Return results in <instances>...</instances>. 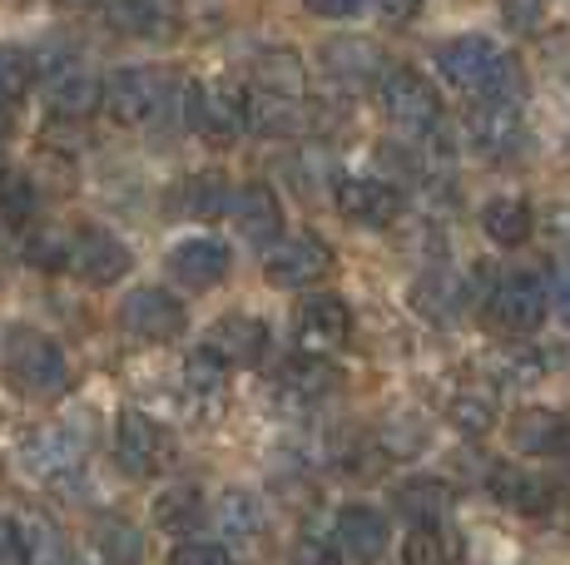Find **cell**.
I'll return each mask as SVG.
<instances>
[{"mask_svg":"<svg viewBox=\"0 0 570 565\" xmlns=\"http://www.w3.org/2000/svg\"><path fill=\"white\" fill-rule=\"evenodd\" d=\"M189 105H194V85L174 80L159 65H119L105 80V110L115 125H155V119L179 110L189 119Z\"/></svg>","mask_w":570,"mask_h":565,"instance_id":"1","label":"cell"},{"mask_svg":"<svg viewBox=\"0 0 570 565\" xmlns=\"http://www.w3.org/2000/svg\"><path fill=\"white\" fill-rule=\"evenodd\" d=\"M6 373L30 397H60L70 387V363H65L60 343L40 328H16L6 338Z\"/></svg>","mask_w":570,"mask_h":565,"instance_id":"2","label":"cell"},{"mask_svg":"<svg viewBox=\"0 0 570 565\" xmlns=\"http://www.w3.org/2000/svg\"><path fill=\"white\" fill-rule=\"evenodd\" d=\"M377 105L397 129L426 135V129L442 125V95H436L432 80H426L422 70H412V65H387V70H382Z\"/></svg>","mask_w":570,"mask_h":565,"instance_id":"3","label":"cell"},{"mask_svg":"<svg viewBox=\"0 0 570 565\" xmlns=\"http://www.w3.org/2000/svg\"><path fill=\"white\" fill-rule=\"evenodd\" d=\"M347 333H353V313H347V303L333 298V293H308V298L298 303V313H293V343H298V357L327 363V357L347 343Z\"/></svg>","mask_w":570,"mask_h":565,"instance_id":"4","label":"cell"},{"mask_svg":"<svg viewBox=\"0 0 570 565\" xmlns=\"http://www.w3.org/2000/svg\"><path fill=\"white\" fill-rule=\"evenodd\" d=\"M16 462H20V472H26L30 482L65 486V482H75V476L85 472V447H80V437L65 432V427H36L26 442H20Z\"/></svg>","mask_w":570,"mask_h":565,"instance_id":"5","label":"cell"},{"mask_svg":"<svg viewBox=\"0 0 570 565\" xmlns=\"http://www.w3.org/2000/svg\"><path fill=\"white\" fill-rule=\"evenodd\" d=\"M487 313L501 333L525 338V333H535L546 323V313H551V293H546V282L535 274H507V278H497V288H491Z\"/></svg>","mask_w":570,"mask_h":565,"instance_id":"6","label":"cell"},{"mask_svg":"<svg viewBox=\"0 0 570 565\" xmlns=\"http://www.w3.org/2000/svg\"><path fill=\"white\" fill-rule=\"evenodd\" d=\"M169 456H174V442H169V432L159 427L149 412H119V422H115V462H119V472L125 476H155L169 466Z\"/></svg>","mask_w":570,"mask_h":565,"instance_id":"7","label":"cell"},{"mask_svg":"<svg viewBox=\"0 0 570 565\" xmlns=\"http://www.w3.org/2000/svg\"><path fill=\"white\" fill-rule=\"evenodd\" d=\"M333 274V248L317 234H293L263 254V278L273 288H313L317 278Z\"/></svg>","mask_w":570,"mask_h":565,"instance_id":"8","label":"cell"},{"mask_svg":"<svg viewBox=\"0 0 570 565\" xmlns=\"http://www.w3.org/2000/svg\"><path fill=\"white\" fill-rule=\"evenodd\" d=\"M184 303L174 298L169 288H135L125 293V303H119V323H125L129 338L139 343H169L184 333Z\"/></svg>","mask_w":570,"mask_h":565,"instance_id":"9","label":"cell"},{"mask_svg":"<svg viewBox=\"0 0 570 565\" xmlns=\"http://www.w3.org/2000/svg\"><path fill=\"white\" fill-rule=\"evenodd\" d=\"M70 268L80 282H90V288H109V282H119L129 274V248L119 244L109 228L100 224H85V228H75V238H70Z\"/></svg>","mask_w":570,"mask_h":565,"instance_id":"10","label":"cell"},{"mask_svg":"<svg viewBox=\"0 0 570 565\" xmlns=\"http://www.w3.org/2000/svg\"><path fill=\"white\" fill-rule=\"evenodd\" d=\"M501 60H507V56H501L487 36H456V40H446V46H442L436 70H442V80H452L456 90L481 95V100H487L491 85H497Z\"/></svg>","mask_w":570,"mask_h":565,"instance_id":"11","label":"cell"},{"mask_svg":"<svg viewBox=\"0 0 570 565\" xmlns=\"http://www.w3.org/2000/svg\"><path fill=\"white\" fill-rule=\"evenodd\" d=\"M466 139L481 159H511L525 139L521 105L511 100H476L466 115Z\"/></svg>","mask_w":570,"mask_h":565,"instance_id":"12","label":"cell"},{"mask_svg":"<svg viewBox=\"0 0 570 565\" xmlns=\"http://www.w3.org/2000/svg\"><path fill=\"white\" fill-rule=\"evenodd\" d=\"M189 125L199 129L208 145H234L248 129V100L234 85H194Z\"/></svg>","mask_w":570,"mask_h":565,"instance_id":"13","label":"cell"},{"mask_svg":"<svg viewBox=\"0 0 570 565\" xmlns=\"http://www.w3.org/2000/svg\"><path fill=\"white\" fill-rule=\"evenodd\" d=\"M491 496L501 506H511L517 516L525 521H551V511H566L561 492H556L546 476H531V472H517V466H491Z\"/></svg>","mask_w":570,"mask_h":565,"instance_id":"14","label":"cell"},{"mask_svg":"<svg viewBox=\"0 0 570 565\" xmlns=\"http://www.w3.org/2000/svg\"><path fill=\"white\" fill-rule=\"evenodd\" d=\"M204 347L224 367H258L263 353H268V328H263V318H254V313H224Z\"/></svg>","mask_w":570,"mask_h":565,"instance_id":"15","label":"cell"},{"mask_svg":"<svg viewBox=\"0 0 570 565\" xmlns=\"http://www.w3.org/2000/svg\"><path fill=\"white\" fill-rule=\"evenodd\" d=\"M164 264H169V274L179 282H189V288H214V282H224L234 254H228L224 238H184V244L169 248Z\"/></svg>","mask_w":570,"mask_h":565,"instance_id":"16","label":"cell"},{"mask_svg":"<svg viewBox=\"0 0 570 565\" xmlns=\"http://www.w3.org/2000/svg\"><path fill=\"white\" fill-rule=\"evenodd\" d=\"M333 199H337V209H343V219L367 224V228H382L402 214V194L382 179H343L333 189Z\"/></svg>","mask_w":570,"mask_h":565,"instance_id":"17","label":"cell"},{"mask_svg":"<svg viewBox=\"0 0 570 565\" xmlns=\"http://www.w3.org/2000/svg\"><path fill=\"white\" fill-rule=\"evenodd\" d=\"M333 546L343 551V561L372 565L387 551V521L372 506H343L337 511V526H333Z\"/></svg>","mask_w":570,"mask_h":565,"instance_id":"18","label":"cell"},{"mask_svg":"<svg viewBox=\"0 0 570 565\" xmlns=\"http://www.w3.org/2000/svg\"><path fill=\"white\" fill-rule=\"evenodd\" d=\"M507 437L521 456H561L570 442V422L551 407H521L517 417H511Z\"/></svg>","mask_w":570,"mask_h":565,"instance_id":"19","label":"cell"},{"mask_svg":"<svg viewBox=\"0 0 570 565\" xmlns=\"http://www.w3.org/2000/svg\"><path fill=\"white\" fill-rule=\"evenodd\" d=\"M234 228L248 238V244H278V234H283V204H278V194L268 189V184H244V189L234 194Z\"/></svg>","mask_w":570,"mask_h":565,"instance_id":"20","label":"cell"},{"mask_svg":"<svg viewBox=\"0 0 570 565\" xmlns=\"http://www.w3.org/2000/svg\"><path fill=\"white\" fill-rule=\"evenodd\" d=\"M392 511H397L412 531H436L442 526V516L452 511V486H446L442 476H412V482L397 486Z\"/></svg>","mask_w":570,"mask_h":565,"instance_id":"21","label":"cell"},{"mask_svg":"<svg viewBox=\"0 0 570 565\" xmlns=\"http://www.w3.org/2000/svg\"><path fill=\"white\" fill-rule=\"evenodd\" d=\"M442 412L452 417L456 432L481 437V432H491V422H497V387L481 383V377H462V383L446 387Z\"/></svg>","mask_w":570,"mask_h":565,"instance_id":"22","label":"cell"},{"mask_svg":"<svg viewBox=\"0 0 570 565\" xmlns=\"http://www.w3.org/2000/svg\"><path fill=\"white\" fill-rule=\"evenodd\" d=\"M105 105V85L95 70H85L80 60L65 65L60 75H50V110L60 119H90Z\"/></svg>","mask_w":570,"mask_h":565,"instance_id":"23","label":"cell"},{"mask_svg":"<svg viewBox=\"0 0 570 565\" xmlns=\"http://www.w3.org/2000/svg\"><path fill=\"white\" fill-rule=\"evenodd\" d=\"M248 75H254V95L263 100H303V60L293 50H263L248 65Z\"/></svg>","mask_w":570,"mask_h":565,"instance_id":"24","label":"cell"},{"mask_svg":"<svg viewBox=\"0 0 570 565\" xmlns=\"http://www.w3.org/2000/svg\"><path fill=\"white\" fill-rule=\"evenodd\" d=\"M149 516H155V526L169 531V536H189V531H199L208 521V506H204L199 486H169V492L155 496Z\"/></svg>","mask_w":570,"mask_h":565,"instance_id":"25","label":"cell"},{"mask_svg":"<svg viewBox=\"0 0 570 565\" xmlns=\"http://www.w3.org/2000/svg\"><path fill=\"white\" fill-rule=\"evenodd\" d=\"M90 546L105 565H145V536L135 521L125 516H100L90 531Z\"/></svg>","mask_w":570,"mask_h":565,"instance_id":"26","label":"cell"},{"mask_svg":"<svg viewBox=\"0 0 570 565\" xmlns=\"http://www.w3.org/2000/svg\"><path fill=\"white\" fill-rule=\"evenodd\" d=\"M323 65L337 85H367V80H382V70H387L367 40H333L323 50Z\"/></svg>","mask_w":570,"mask_h":565,"instance_id":"27","label":"cell"},{"mask_svg":"<svg viewBox=\"0 0 570 565\" xmlns=\"http://www.w3.org/2000/svg\"><path fill=\"white\" fill-rule=\"evenodd\" d=\"M531 204L517 199V194H497V199L481 209V228H487V238H497L501 248H521L525 238H531Z\"/></svg>","mask_w":570,"mask_h":565,"instance_id":"28","label":"cell"},{"mask_svg":"<svg viewBox=\"0 0 570 565\" xmlns=\"http://www.w3.org/2000/svg\"><path fill=\"white\" fill-rule=\"evenodd\" d=\"M412 303H416V313H426L432 323H452L466 303V282L452 278L446 268H432V274H422V282L412 288Z\"/></svg>","mask_w":570,"mask_h":565,"instance_id":"29","label":"cell"},{"mask_svg":"<svg viewBox=\"0 0 570 565\" xmlns=\"http://www.w3.org/2000/svg\"><path fill=\"white\" fill-rule=\"evenodd\" d=\"M105 26L125 30V36H139V40H155V36H169L174 16L164 6H155V0H115V6L100 10Z\"/></svg>","mask_w":570,"mask_h":565,"instance_id":"30","label":"cell"},{"mask_svg":"<svg viewBox=\"0 0 570 565\" xmlns=\"http://www.w3.org/2000/svg\"><path fill=\"white\" fill-rule=\"evenodd\" d=\"M208 516L218 521V531H224L228 541H254V536H263V502L254 492H224L214 502V511Z\"/></svg>","mask_w":570,"mask_h":565,"instance_id":"31","label":"cell"},{"mask_svg":"<svg viewBox=\"0 0 570 565\" xmlns=\"http://www.w3.org/2000/svg\"><path fill=\"white\" fill-rule=\"evenodd\" d=\"M184 387H189V397L199 402V407H224L228 367L218 363L208 347H199V353H189V363H184Z\"/></svg>","mask_w":570,"mask_h":565,"instance_id":"32","label":"cell"},{"mask_svg":"<svg viewBox=\"0 0 570 565\" xmlns=\"http://www.w3.org/2000/svg\"><path fill=\"white\" fill-rule=\"evenodd\" d=\"M337 387V373L317 357H298V363L283 367V397H298V402H323Z\"/></svg>","mask_w":570,"mask_h":565,"instance_id":"33","label":"cell"},{"mask_svg":"<svg viewBox=\"0 0 570 565\" xmlns=\"http://www.w3.org/2000/svg\"><path fill=\"white\" fill-rule=\"evenodd\" d=\"M426 447V422L412 417V412H397V417H387L377 427V452L392 456V462H407Z\"/></svg>","mask_w":570,"mask_h":565,"instance_id":"34","label":"cell"},{"mask_svg":"<svg viewBox=\"0 0 570 565\" xmlns=\"http://www.w3.org/2000/svg\"><path fill=\"white\" fill-rule=\"evenodd\" d=\"M248 129L258 135H298L303 129V100H248Z\"/></svg>","mask_w":570,"mask_h":565,"instance_id":"35","label":"cell"},{"mask_svg":"<svg viewBox=\"0 0 570 565\" xmlns=\"http://www.w3.org/2000/svg\"><path fill=\"white\" fill-rule=\"evenodd\" d=\"M30 80H40V75H36V60H30V50L0 46V110H10V105L26 100V95H30Z\"/></svg>","mask_w":570,"mask_h":565,"instance_id":"36","label":"cell"},{"mask_svg":"<svg viewBox=\"0 0 570 565\" xmlns=\"http://www.w3.org/2000/svg\"><path fill=\"white\" fill-rule=\"evenodd\" d=\"M184 209L194 214V219H218V214L234 209V189H228L224 174H194L189 189H184Z\"/></svg>","mask_w":570,"mask_h":565,"instance_id":"37","label":"cell"},{"mask_svg":"<svg viewBox=\"0 0 570 565\" xmlns=\"http://www.w3.org/2000/svg\"><path fill=\"white\" fill-rule=\"evenodd\" d=\"M20 248H26V258L30 264H40V268H65L70 264V238H65L60 228H46V224L20 228Z\"/></svg>","mask_w":570,"mask_h":565,"instance_id":"38","label":"cell"},{"mask_svg":"<svg viewBox=\"0 0 570 565\" xmlns=\"http://www.w3.org/2000/svg\"><path fill=\"white\" fill-rule=\"evenodd\" d=\"M36 209H40L36 184H30L26 174H0V214H6V224L30 228L36 224Z\"/></svg>","mask_w":570,"mask_h":565,"instance_id":"39","label":"cell"},{"mask_svg":"<svg viewBox=\"0 0 570 565\" xmlns=\"http://www.w3.org/2000/svg\"><path fill=\"white\" fill-rule=\"evenodd\" d=\"M541 373H546V363H541V353H497V383L491 387H531V383H541Z\"/></svg>","mask_w":570,"mask_h":565,"instance_id":"40","label":"cell"},{"mask_svg":"<svg viewBox=\"0 0 570 565\" xmlns=\"http://www.w3.org/2000/svg\"><path fill=\"white\" fill-rule=\"evenodd\" d=\"M402 565H456V556L442 541V531H412L402 546Z\"/></svg>","mask_w":570,"mask_h":565,"instance_id":"41","label":"cell"},{"mask_svg":"<svg viewBox=\"0 0 570 565\" xmlns=\"http://www.w3.org/2000/svg\"><path fill=\"white\" fill-rule=\"evenodd\" d=\"M36 561V536L26 521L0 516V565H30Z\"/></svg>","mask_w":570,"mask_h":565,"instance_id":"42","label":"cell"},{"mask_svg":"<svg viewBox=\"0 0 570 565\" xmlns=\"http://www.w3.org/2000/svg\"><path fill=\"white\" fill-rule=\"evenodd\" d=\"M169 565H234V556H228L218 541H179Z\"/></svg>","mask_w":570,"mask_h":565,"instance_id":"43","label":"cell"},{"mask_svg":"<svg viewBox=\"0 0 570 565\" xmlns=\"http://www.w3.org/2000/svg\"><path fill=\"white\" fill-rule=\"evenodd\" d=\"M298 565H343V551L327 546V541H303V546H298Z\"/></svg>","mask_w":570,"mask_h":565,"instance_id":"44","label":"cell"},{"mask_svg":"<svg viewBox=\"0 0 570 565\" xmlns=\"http://www.w3.org/2000/svg\"><path fill=\"white\" fill-rule=\"evenodd\" d=\"M313 16H333V20H347V16H363L357 0H308Z\"/></svg>","mask_w":570,"mask_h":565,"instance_id":"45","label":"cell"},{"mask_svg":"<svg viewBox=\"0 0 570 565\" xmlns=\"http://www.w3.org/2000/svg\"><path fill=\"white\" fill-rule=\"evenodd\" d=\"M546 293H551L556 318H566V323H570V274H556V282H551Z\"/></svg>","mask_w":570,"mask_h":565,"instance_id":"46","label":"cell"},{"mask_svg":"<svg viewBox=\"0 0 570 565\" xmlns=\"http://www.w3.org/2000/svg\"><path fill=\"white\" fill-rule=\"evenodd\" d=\"M55 565H70V561H55Z\"/></svg>","mask_w":570,"mask_h":565,"instance_id":"47","label":"cell"}]
</instances>
